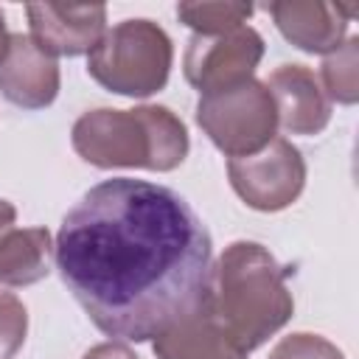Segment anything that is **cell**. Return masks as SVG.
<instances>
[{
    "label": "cell",
    "mask_w": 359,
    "mask_h": 359,
    "mask_svg": "<svg viewBox=\"0 0 359 359\" xmlns=\"http://www.w3.org/2000/svg\"><path fill=\"white\" fill-rule=\"evenodd\" d=\"M53 258L95 328L121 342L165 337L210 294L205 222L174 188L146 180L93 185L65 213Z\"/></svg>",
    "instance_id": "6da1fadb"
},
{
    "label": "cell",
    "mask_w": 359,
    "mask_h": 359,
    "mask_svg": "<svg viewBox=\"0 0 359 359\" xmlns=\"http://www.w3.org/2000/svg\"><path fill=\"white\" fill-rule=\"evenodd\" d=\"M286 275L289 269L255 241H236L222 252L205 306L219 334L238 353L264 345L292 317L294 300L286 289Z\"/></svg>",
    "instance_id": "7a4b0ae2"
},
{
    "label": "cell",
    "mask_w": 359,
    "mask_h": 359,
    "mask_svg": "<svg viewBox=\"0 0 359 359\" xmlns=\"http://www.w3.org/2000/svg\"><path fill=\"white\" fill-rule=\"evenodd\" d=\"M73 149L98 168L171 171L188 154V132L165 107L95 109L76 121Z\"/></svg>",
    "instance_id": "3957f363"
},
{
    "label": "cell",
    "mask_w": 359,
    "mask_h": 359,
    "mask_svg": "<svg viewBox=\"0 0 359 359\" xmlns=\"http://www.w3.org/2000/svg\"><path fill=\"white\" fill-rule=\"evenodd\" d=\"M171 39L151 20H123L90 50L87 73L118 95H151L165 87Z\"/></svg>",
    "instance_id": "277c9868"
},
{
    "label": "cell",
    "mask_w": 359,
    "mask_h": 359,
    "mask_svg": "<svg viewBox=\"0 0 359 359\" xmlns=\"http://www.w3.org/2000/svg\"><path fill=\"white\" fill-rule=\"evenodd\" d=\"M196 123L233 160L250 157L272 143L278 115L266 84L247 79L236 87L202 95L196 104Z\"/></svg>",
    "instance_id": "5b68a950"
},
{
    "label": "cell",
    "mask_w": 359,
    "mask_h": 359,
    "mask_svg": "<svg viewBox=\"0 0 359 359\" xmlns=\"http://www.w3.org/2000/svg\"><path fill=\"white\" fill-rule=\"evenodd\" d=\"M227 174L236 194L255 210H280L292 205L306 182L303 157L283 137H272V143L250 157L227 160Z\"/></svg>",
    "instance_id": "8992f818"
},
{
    "label": "cell",
    "mask_w": 359,
    "mask_h": 359,
    "mask_svg": "<svg viewBox=\"0 0 359 359\" xmlns=\"http://www.w3.org/2000/svg\"><path fill=\"white\" fill-rule=\"evenodd\" d=\"M264 56V39L255 28H236L219 36H191L185 50V79L202 93H219L252 79Z\"/></svg>",
    "instance_id": "52a82bcc"
},
{
    "label": "cell",
    "mask_w": 359,
    "mask_h": 359,
    "mask_svg": "<svg viewBox=\"0 0 359 359\" xmlns=\"http://www.w3.org/2000/svg\"><path fill=\"white\" fill-rule=\"evenodd\" d=\"M31 22V39L48 56H79L90 53L107 34L104 6H59L31 3L25 8Z\"/></svg>",
    "instance_id": "ba28073f"
},
{
    "label": "cell",
    "mask_w": 359,
    "mask_h": 359,
    "mask_svg": "<svg viewBox=\"0 0 359 359\" xmlns=\"http://www.w3.org/2000/svg\"><path fill=\"white\" fill-rule=\"evenodd\" d=\"M0 93L22 107L42 109L59 93V65L28 34H11L0 59Z\"/></svg>",
    "instance_id": "9c48e42d"
},
{
    "label": "cell",
    "mask_w": 359,
    "mask_h": 359,
    "mask_svg": "<svg viewBox=\"0 0 359 359\" xmlns=\"http://www.w3.org/2000/svg\"><path fill=\"white\" fill-rule=\"evenodd\" d=\"M280 34L306 53H331L339 48L348 20L356 14V3H311V0H283L264 6Z\"/></svg>",
    "instance_id": "30bf717a"
},
{
    "label": "cell",
    "mask_w": 359,
    "mask_h": 359,
    "mask_svg": "<svg viewBox=\"0 0 359 359\" xmlns=\"http://www.w3.org/2000/svg\"><path fill=\"white\" fill-rule=\"evenodd\" d=\"M266 90L275 104L278 123L292 135H317L331 118V104L320 90L314 73L303 65H280Z\"/></svg>",
    "instance_id": "8fae6325"
},
{
    "label": "cell",
    "mask_w": 359,
    "mask_h": 359,
    "mask_svg": "<svg viewBox=\"0 0 359 359\" xmlns=\"http://www.w3.org/2000/svg\"><path fill=\"white\" fill-rule=\"evenodd\" d=\"M208 303V300H205ZM154 353L160 359H244L213 325L208 306L182 320L174 331L154 339Z\"/></svg>",
    "instance_id": "7c38bea8"
},
{
    "label": "cell",
    "mask_w": 359,
    "mask_h": 359,
    "mask_svg": "<svg viewBox=\"0 0 359 359\" xmlns=\"http://www.w3.org/2000/svg\"><path fill=\"white\" fill-rule=\"evenodd\" d=\"M50 236L45 227L8 230L0 238V283L28 286L48 275Z\"/></svg>",
    "instance_id": "4fadbf2b"
},
{
    "label": "cell",
    "mask_w": 359,
    "mask_h": 359,
    "mask_svg": "<svg viewBox=\"0 0 359 359\" xmlns=\"http://www.w3.org/2000/svg\"><path fill=\"white\" fill-rule=\"evenodd\" d=\"M252 14L250 3H180L177 17L202 36H219L241 28Z\"/></svg>",
    "instance_id": "5bb4252c"
},
{
    "label": "cell",
    "mask_w": 359,
    "mask_h": 359,
    "mask_svg": "<svg viewBox=\"0 0 359 359\" xmlns=\"http://www.w3.org/2000/svg\"><path fill=\"white\" fill-rule=\"evenodd\" d=\"M325 93L339 104H353L359 98V39L351 36L323 62Z\"/></svg>",
    "instance_id": "9a60e30c"
},
{
    "label": "cell",
    "mask_w": 359,
    "mask_h": 359,
    "mask_svg": "<svg viewBox=\"0 0 359 359\" xmlns=\"http://www.w3.org/2000/svg\"><path fill=\"white\" fill-rule=\"evenodd\" d=\"M25 306L11 292H0V359H11L20 351L25 342Z\"/></svg>",
    "instance_id": "2e32d148"
},
{
    "label": "cell",
    "mask_w": 359,
    "mask_h": 359,
    "mask_svg": "<svg viewBox=\"0 0 359 359\" xmlns=\"http://www.w3.org/2000/svg\"><path fill=\"white\" fill-rule=\"evenodd\" d=\"M269 359H342V353L323 337L292 334L272 351Z\"/></svg>",
    "instance_id": "e0dca14e"
},
{
    "label": "cell",
    "mask_w": 359,
    "mask_h": 359,
    "mask_svg": "<svg viewBox=\"0 0 359 359\" xmlns=\"http://www.w3.org/2000/svg\"><path fill=\"white\" fill-rule=\"evenodd\" d=\"M84 359H137V356H132L123 345H98V348H93V351H87L84 353Z\"/></svg>",
    "instance_id": "ac0fdd59"
},
{
    "label": "cell",
    "mask_w": 359,
    "mask_h": 359,
    "mask_svg": "<svg viewBox=\"0 0 359 359\" xmlns=\"http://www.w3.org/2000/svg\"><path fill=\"white\" fill-rule=\"evenodd\" d=\"M14 219H17V210H14V205H11V202H6V199H0V238H3V236L11 230Z\"/></svg>",
    "instance_id": "d6986e66"
},
{
    "label": "cell",
    "mask_w": 359,
    "mask_h": 359,
    "mask_svg": "<svg viewBox=\"0 0 359 359\" xmlns=\"http://www.w3.org/2000/svg\"><path fill=\"white\" fill-rule=\"evenodd\" d=\"M8 31H6V17H3V8H0V59L6 56V48H8Z\"/></svg>",
    "instance_id": "ffe728a7"
}]
</instances>
